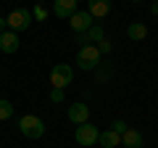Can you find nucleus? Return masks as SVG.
I'll return each mask as SVG.
<instances>
[{
    "label": "nucleus",
    "mask_w": 158,
    "mask_h": 148,
    "mask_svg": "<svg viewBox=\"0 0 158 148\" xmlns=\"http://www.w3.org/2000/svg\"><path fill=\"white\" fill-rule=\"evenodd\" d=\"M19 130L29 140H40V137L45 135V122L40 119V116H34V114H27V116L19 119Z\"/></svg>",
    "instance_id": "f257e3e1"
},
{
    "label": "nucleus",
    "mask_w": 158,
    "mask_h": 148,
    "mask_svg": "<svg viewBox=\"0 0 158 148\" xmlns=\"http://www.w3.org/2000/svg\"><path fill=\"white\" fill-rule=\"evenodd\" d=\"M98 63H100V53H98L95 45H82L77 53V66L82 69V72H90V69H98Z\"/></svg>",
    "instance_id": "f03ea898"
},
{
    "label": "nucleus",
    "mask_w": 158,
    "mask_h": 148,
    "mask_svg": "<svg viewBox=\"0 0 158 148\" xmlns=\"http://www.w3.org/2000/svg\"><path fill=\"white\" fill-rule=\"evenodd\" d=\"M29 24H32V11H27V8H13V11L8 13V19H6V27L11 29V32L29 29Z\"/></svg>",
    "instance_id": "7ed1b4c3"
},
{
    "label": "nucleus",
    "mask_w": 158,
    "mask_h": 148,
    "mask_svg": "<svg viewBox=\"0 0 158 148\" xmlns=\"http://www.w3.org/2000/svg\"><path fill=\"white\" fill-rule=\"evenodd\" d=\"M74 80V69L69 66V63H56V66L50 69V85L58 87V90H63L66 85H71Z\"/></svg>",
    "instance_id": "20e7f679"
},
{
    "label": "nucleus",
    "mask_w": 158,
    "mask_h": 148,
    "mask_svg": "<svg viewBox=\"0 0 158 148\" xmlns=\"http://www.w3.org/2000/svg\"><path fill=\"white\" fill-rule=\"evenodd\" d=\"M98 135H100V130H98V127L92 124V122H85V124H77V132H74L77 143H79V146H85V148L95 146V143H98Z\"/></svg>",
    "instance_id": "39448f33"
},
{
    "label": "nucleus",
    "mask_w": 158,
    "mask_h": 148,
    "mask_svg": "<svg viewBox=\"0 0 158 148\" xmlns=\"http://www.w3.org/2000/svg\"><path fill=\"white\" fill-rule=\"evenodd\" d=\"M69 27L74 29V34H79V32H87V29L92 27V16L87 11H74L71 16H69Z\"/></svg>",
    "instance_id": "423d86ee"
},
{
    "label": "nucleus",
    "mask_w": 158,
    "mask_h": 148,
    "mask_svg": "<svg viewBox=\"0 0 158 148\" xmlns=\"http://www.w3.org/2000/svg\"><path fill=\"white\" fill-rule=\"evenodd\" d=\"M69 122L71 124H85V122H90V106L87 103H71L69 106Z\"/></svg>",
    "instance_id": "0eeeda50"
},
{
    "label": "nucleus",
    "mask_w": 158,
    "mask_h": 148,
    "mask_svg": "<svg viewBox=\"0 0 158 148\" xmlns=\"http://www.w3.org/2000/svg\"><path fill=\"white\" fill-rule=\"evenodd\" d=\"M87 13L92 19H106L111 13V0H87Z\"/></svg>",
    "instance_id": "6e6552de"
},
{
    "label": "nucleus",
    "mask_w": 158,
    "mask_h": 148,
    "mask_svg": "<svg viewBox=\"0 0 158 148\" xmlns=\"http://www.w3.org/2000/svg\"><path fill=\"white\" fill-rule=\"evenodd\" d=\"M19 50V34L6 29V32H0V53H16Z\"/></svg>",
    "instance_id": "1a4fd4ad"
},
{
    "label": "nucleus",
    "mask_w": 158,
    "mask_h": 148,
    "mask_svg": "<svg viewBox=\"0 0 158 148\" xmlns=\"http://www.w3.org/2000/svg\"><path fill=\"white\" fill-rule=\"evenodd\" d=\"M74 11H77V0H56L53 3V13L58 19H69Z\"/></svg>",
    "instance_id": "9d476101"
},
{
    "label": "nucleus",
    "mask_w": 158,
    "mask_h": 148,
    "mask_svg": "<svg viewBox=\"0 0 158 148\" xmlns=\"http://www.w3.org/2000/svg\"><path fill=\"white\" fill-rule=\"evenodd\" d=\"M121 143H124L127 148H142V146H145V137H142L140 130H132V127H129V130L121 135Z\"/></svg>",
    "instance_id": "9b49d317"
},
{
    "label": "nucleus",
    "mask_w": 158,
    "mask_h": 148,
    "mask_svg": "<svg viewBox=\"0 0 158 148\" xmlns=\"http://www.w3.org/2000/svg\"><path fill=\"white\" fill-rule=\"evenodd\" d=\"M98 143H100L103 148H116V146H121V135L113 132V130H106V132L98 135Z\"/></svg>",
    "instance_id": "f8f14e48"
},
{
    "label": "nucleus",
    "mask_w": 158,
    "mask_h": 148,
    "mask_svg": "<svg viewBox=\"0 0 158 148\" xmlns=\"http://www.w3.org/2000/svg\"><path fill=\"white\" fill-rule=\"evenodd\" d=\"M127 37H129V40H145L148 37V27L140 24V21H132L129 27H127Z\"/></svg>",
    "instance_id": "ddd939ff"
},
{
    "label": "nucleus",
    "mask_w": 158,
    "mask_h": 148,
    "mask_svg": "<svg viewBox=\"0 0 158 148\" xmlns=\"http://www.w3.org/2000/svg\"><path fill=\"white\" fill-rule=\"evenodd\" d=\"M87 37H90V42H100V40H106V32H103L100 24H92V27L87 29Z\"/></svg>",
    "instance_id": "4468645a"
},
{
    "label": "nucleus",
    "mask_w": 158,
    "mask_h": 148,
    "mask_svg": "<svg viewBox=\"0 0 158 148\" xmlns=\"http://www.w3.org/2000/svg\"><path fill=\"white\" fill-rule=\"evenodd\" d=\"M13 116V103L6 101V98H0V122H6Z\"/></svg>",
    "instance_id": "2eb2a0df"
},
{
    "label": "nucleus",
    "mask_w": 158,
    "mask_h": 148,
    "mask_svg": "<svg viewBox=\"0 0 158 148\" xmlns=\"http://www.w3.org/2000/svg\"><path fill=\"white\" fill-rule=\"evenodd\" d=\"M111 130H113V132H118V135H124L129 127H127V122H124V119H113V122H111Z\"/></svg>",
    "instance_id": "dca6fc26"
},
{
    "label": "nucleus",
    "mask_w": 158,
    "mask_h": 148,
    "mask_svg": "<svg viewBox=\"0 0 158 148\" xmlns=\"http://www.w3.org/2000/svg\"><path fill=\"white\" fill-rule=\"evenodd\" d=\"M95 48H98V53L103 56V53H111V50H113V42H111V40H100Z\"/></svg>",
    "instance_id": "f3484780"
},
{
    "label": "nucleus",
    "mask_w": 158,
    "mask_h": 148,
    "mask_svg": "<svg viewBox=\"0 0 158 148\" xmlns=\"http://www.w3.org/2000/svg\"><path fill=\"white\" fill-rule=\"evenodd\" d=\"M50 101H53V103H63V101H66V95H63V90H58V87H53V90H50Z\"/></svg>",
    "instance_id": "a211bd4d"
},
{
    "label": "nucleus",
    "mask_w": 158,
    "mask_h": 148,
    "mask_svg": "<svg viewBox=\"0 0 158 148\" xmlns=\"http://www.w3.org/2000/svg\"><path fill=\"white\" fill-rule=\"evenodd\" d=\"M32 19L42 21V19H45V8H42V6H34V11H32Z\"/></svg>",
    "instance_id": "6ab92c4d"
},
{
    "label": "nucleus",
    "mask_w": 158,
    "mask_h": 148,
    "mask_svg": "<svg viewBox=\"0 0 158 148\" xmlns=\"http://www.w3.org/2000/svg\"><path fill=\"white\" fill-rule=\"evenodd\" d=\"M74 37H77V42H82V45H92L90 37H87V32H79V34H74Z\"/></svg>",
    "instance_id": "aec40b11"
},
{
    "label": "nucleus",
    "mask_w": 158,
    "mask_h": 148,
    "mask_svg": "<svg viewBox=\"0 0 158 148\" xmlns=\"http://www.w3.org/2000/svg\"><path fill=\"white\" fill-rule=\"evenodd\" d=\"M148 11H150V16H158V3H150V8H148Z\"/></svg>",
    "instance_id": "412c9836"
},
{
    "label": "nucleus",
    "mask_w": 158,
    "mask_h": 148,
    "mask_svg": "<svg viewBox=\"0 0 158 148\" xmlns=\"http://www.w3.org/2000/svg\"><path fill=\"white\" fill-rule=\"evenodd\" d=\"M6 29H8V27H6V19L0 16V32H6Z\"/></svg>",
    "instance_id": "4be33fe9"
},
{
    "label": "nucleus",
    "mask_w": 158,
    "mask_h": 148,
    "mask_svg": "<svg viewBox=\"0 0 158 148\" xmlns=\"http://www.w3.org/2000/svg\"><path fill=\"white\" fill-rule=\"evenodd\" d=\"M132 3H142V0H132Z\"/></svg>",
    "instance_id": "5701e85b"
},
{
    "label": "nucleus",
    "mask_w": 158,
    "mask_h": 148,
    "mask_svg": "<svg viewBox=\"0 0 158 148\" xmlns=\"http://www.w3.org/2000/svg\"><path fill=\"white\" fill-rule=\"evenodd\" d=\"M153 3H158V0H153Z\"/></svg>",
    "instance_id": "b1692460"
},
{
    "label": "nucleus",
    "mask_w": 158,
    "mask_h": 148,
    "mask_svg": "<svg viewBox=\"0 0 158 148\" xmlns=\"http://www.w3.org/2000/svg\"><path fill=\"white\" fill-rule=\"evenodd\" d=\"M77 3H79V0H77Z\"/></svg>",
    "instance_id": "393cba45"
}]
</instances>
